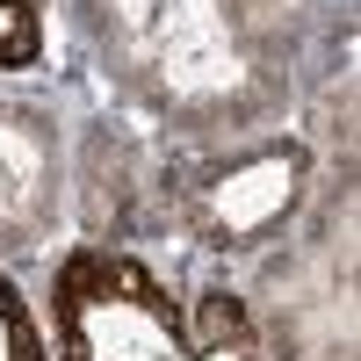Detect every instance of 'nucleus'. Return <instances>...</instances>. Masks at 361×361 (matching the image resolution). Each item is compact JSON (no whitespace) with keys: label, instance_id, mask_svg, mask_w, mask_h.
I'll list each match as a JSON object with an SVG mask.
<instances>
[{"label":"nucleus","instance_id":"nucleus-1","mask_svg":"<svg viewBox=\"0 0 361 361\" xmlns=\"http://www.w3.org/2000/svg\"><path fill=\"white\" fill-rule=\"evenodd\" d=\"M51 311L66 361H260L231 296L173 304L123 253H73Z\"/></svg>","mask_w":361,"mask_h":361},{"label":"nucleus","instance_id":"nucleus-2","mask_svg":"<svg viewBox=\"0 0 361 361\" xmlns=\"http://www.w3.org/2000/svg\"><path fill=\"white\" fill-rule=\"evenodd\" d=\"M296 188H304V145H260L195 188V231L209 246H246L296 202Z\"/></svg>","mask_w":361,"mask_h":361},{"label":"nucleus","instance_id":"nucleus-3","mask_svg":"<svg viewBox=\"0 0 361 361\" xmlns=\"http://www.w3.org/2000/svg\"><path fill=\"white\" fill-rule=\"evenodd\" d=\"M44 180H51V145L37 116L0 109V231H22L44 209Z\"/></svg>","mask_w":361,"mask_h":361},{"label":"nucleus","instance_id":"nucleus-4","mask_svg":"<svg viewBox=\"0 0 361 361\" xmlns=\"http://www.w3.org/2000/svg\"><path fill=\"white\" fill-rule=\"evenodd\" d=\"M0 361H37V325L8 282H0Z\"/></svg>","mask_w":361,"mask_h":361},{"label":"nucleus","instance_id":"nucleus-5","mask_svg":"<svg viewBox=\"0 0 361 361\" xmlns=\"http://www.w3.org/2000/svg\"><path fill=\"white\" fill-rule=\"evenodd\" d=\"M37 51V15H29V0H0V58H22Z\"/></svg>","mask_w":361,"mask_h":361}]
</instances>
